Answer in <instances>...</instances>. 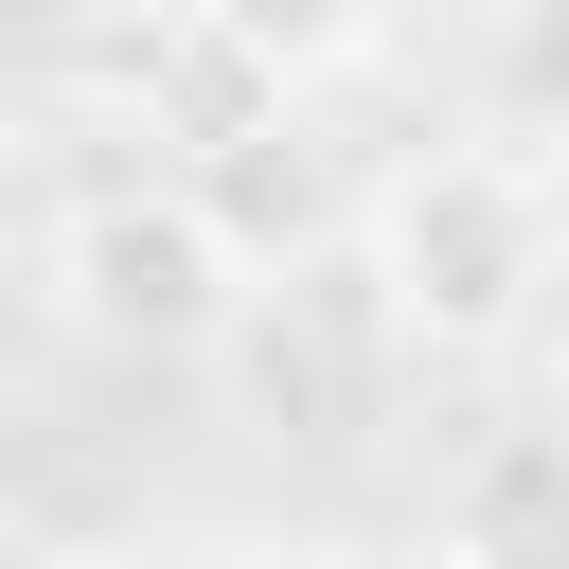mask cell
Segmentation results:
<instances>
[{
    "label": "cell",
    "instance_id": "cell-7",
    "mask_svg": "<svg viewBox=\"0 0 569 569\" xmlns=\"http://www.w3.org/2000/svg\"><path fill=\"white\" fill-rule=\"evenodd\" d=\"M533 338H551V356H569V267H551V320H533Z\"/></svg>",
    "mask_w": 569,
    "mask_h": 569
},
{
    "label": "cell",
    "instance_id": "cell-6",
    "mask_svg": "<svg viewBox=\"0 0 569 569\" xmlns=\"http://www.w3.org/2000/svg\"><path fill=\"white\" fill-rule=\"evenodd\" d=\"M231 569H356L338 533H284V551H231Z\"/></svg>",
    "mask_w": 569,
    "mask_h": 569
},
{
    "label": "cell",
    "instance_id": "cell-3",
    "mask_svg": "<svg viewBox=\"0 0 569 569\" xmlns=\"http://www.w3.org/2000/svg\"><path fill=\"white\" fill-rule=\"evenodd\" d=\"M445 569H569V409L480 427L445 462Z\"/></svg>",
    "mask_w": 569,
    "mask_h": 569
},
{
    "label": "cell",
    "instance_id": "cell-2",
    "mask_svg": "<svg viewBox=\"0 0 569 569\" xmlns=\"http://www.w3.org/2000/svg\"><path fill=\"white\" fill-rule=\"evenodd\" d=\"M249 231H231V196L213 178H89V196H53V231H36V302H53V338H89V356H142V373H178V356H213L231 320H249Z\"/></svg>",
    "mask_w": 569,
    "mask_h": 569
},
{
    "label": "cell",
    "instance_id": "cell-1",
    "mask_svg": "<svg viewBox=\"0 0 569 569\" xmlns=\"http://www.w3.org/2000/svg\"><path fill=\"white\" fill-rule=\"evenodd\" d=\"M551 267H569V196L551 160L516 142H409L373 196H356V284L409 356H498L551 320Z\"/></svg>",
    "mask_w": 569,
    "mask_h": 569
},
{
    "label": "cell",
    "instance_id": "cell-4",
    "mask_svg": "<svg viewBox=\"0 0 569 569\" xmlns=\"http://www.w3.org/2000/svg\"><path fill=\"white\" fill-rule=\"evenodd\" d=\"M231 53H267L284 89H338V71H373L391 53V0H196Z\"/></svg>",
    "mask_w": 569,
    "mask_h": 569
},
{
    "label": "cell",
    "instance_id": "cell-5",
    "mask_svg": "<svg viewBox=\"0 0 569 569\" xmlns=\"http://www.w3.org/2000/svg\"><path fill=\"white\" fill-rule=\"evenodd\" d=\"M53 569H213V551H160V533H89V551H53Z\"/></svg>",
    "mask_w": 569,
    "mask_h": 569
}]
</instances>
